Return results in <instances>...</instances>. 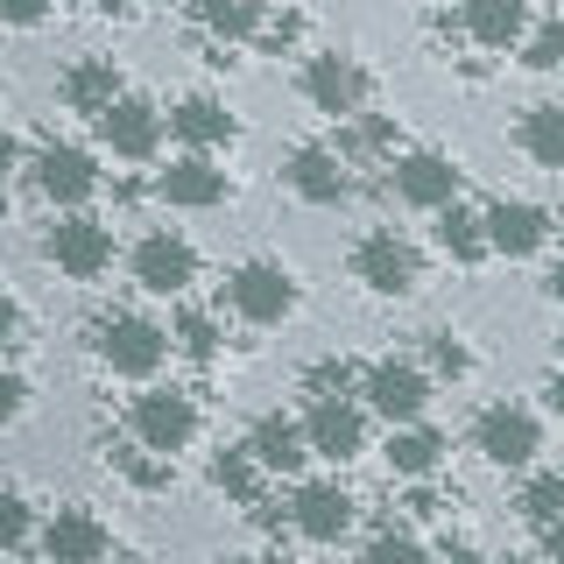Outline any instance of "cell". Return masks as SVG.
<instances>
[{
    "label": "cell",
    "mask_w": 564,
    "mask_h": 564,
    "mask_svg": "<svg viewBox=\"0 0 564 564\" xmlns=\"http://www.w3.org/2000/svg\"><path fill=\"white\" fill-rule=\"evenodd\" d=\"M50 8H57V0H0V22H8V29H35Z\"/></svg>",
    "instance_id": "37"
},
{
    "label": "cell",
    "mask_w": 564,
    "mask_h": 564,
    "mask_svg": "<svg viewBox=\"0 0 564 564\" xmlns=\"http://www.w3.org/2000/svg\"><path fill=\"white\" fill-rule=\"evenodd\" d=\"M29 184H35V198L50 212H78V205L99 198V163H93V149H78V141H50V149L29 155Z\"/></svg>",
    "instance_id": "5"
},
{
    "label": "cell",
    "mask_w": 564,
    "mask_h": 564,
    "mask_svg": "<svg viewBox=\"0 0 564 564\" xmlns=\"http://www.w3.org/2000/svg\"><path fill=\"white\" fill-rule=\"evenodd\" d=\"M43 254H50V269H57L64 282H99L106 269H113V226L93 219V212H57L50 219V234H43Z\"/></svg>",
    "instance_id": "2"
},
{
    "label": "cell",
    "mask_w": 564,
    "mask_h": 564,
    "mask_svg": "<svg viewBox=\"0 0 564 564\" xmlns=\"http://www.w3.org/2000/svg\"><path fill=\"white\" fill-rule=\"evenodd\" d=\"M226 311H234L240 325L269 332L282 317H296V275L282 269V261H240V269L226 275Z\"/></svg>",
    "instance_id": "4"
},
{
    "label": "cell",
    "mask_w": 564,
    "mask_h": 564,
    "mask_svg": "<svg viewBox=\"0 0 564 564\" xmlns=\"http://www.w3.org/2000/svg\"><path fill=\"white\" fill-rule=\"evenodd\" d=\"M487 240H494V254L529 261V254H543V247H551V212L529 205V198H494L487 205Z\"/></svg>",
    "instance_id": "17"
},
{
    "label": "cell",
    "mask_w": 564,
    "mask_h": 564,
    "mask_svg": "<svg viewBox=\"0 0 564 564\" xmlns=\"http://www.w3.org/2000/svg\"><path fill=\"white\" fill-rule=\"evenodd\" d=\"M352 282H360L367 296H410L423 282V254L410 234H395V226H375V234L352 240Z\"/></svg>",
    "instance_id": "3"
},
{
    "label": "cell",
    "mask_w": 564,
    "mask_h": 564,
    "mask_svg": "<svg viewBox=\"0 0 564 564\" xmlns=\"http://www.w3.org/2000/svg\"><path fill=\"white\" fill-rule=\"evenodd\" d=\"M516 508L529 529H564V473H529Z\"/></svg>",
    "instance_id": "28"
},
{
    "label": "cell",
    "mask_w": 564,
    "mask_h": 564,
    "mask_svg": "<svg viewBox=\"0 0 564 564\" xmlns=\"http://www.w3.org/2000/svg\"><path fill=\"white\" fill-rule=\"evenodd\" d=\"M360 395H367V410H375L381 423H416L423 410H431V367H416V360H375L360 375Z\"/></svg>",
    "instance_id": "12"
},
{
    "label": "cell",
    "mask_w": 564,
    "mask_h": 564,
    "mask_svg": "<svg viewBox=\"0 0 564 564\" xmlns=\"http://www.w3.org/2000/svg\"><path fill=\"white\" fill-rule=\"evenodd\" d=\"M543 395H551V416L564 423V367H557V375H551V388H543Z\"/></svg>",
    "instance_id": "40"
},
{
    "label": "cell",
    "mask_w": 564,
    "mask_h": 564,
    "mask_svg": "<svg viewBox=\"0 0 564 564\" xmlns=\"http://www.w3.org/2000/svg\"><path fill=\"white\" fill-rule=\"evenodd\" d=\"M388 141H395V128H388V120H381V113H352V134L339 141V149L352 155V163H360V155H381V149H388Z\"/></svg>",
    "instance_id": "34"
},
{
    "label": "cell",
    "mask_w": 564,
    "mask_h": 564,
    "mask_svg": "<svg viewBox=\"0 0 564 564\" xmlns=\"http://www.w3.org/2000/svg\"><path fill=\"white\" fill-rule=\"evenodd\" d=\"M458 29L480 50H522L536 22H529V0H466V8H458Z\"/></svg>",
    "instance_id": "21"
},
{
    "label": "cell",
    "mask_w": 564,
    "mask_h": 564,
    "mask_svg": "<svg viewBox=\"0 0 564 564\" xmlns=\"http://www.w3.org/2000/svg\"><path fill=\"white\" fill-rule=\"evenodd\" d=\"M282 184L304 205H346L352 198V155L325 149V141H304V149H290V163H282Z\"/></svg>",
    "instance_id": "16"
},
{
    "label": "cell",
    "mask_w": 564,
    "mask_h": 564,
    "mask_svg": "<svg viewBox=\"0 0 564 564\" xmlns=\"http://www.w3.org/2000/svg\"><path fill=\"white\" fill-rule=\"evenodd\" d=\"M149 8H170V0H149Z\"/></svg>",
    "instance_id": "44"
},
{
    "label": "cell",
    "mask_w": 564,
    "mask_h": 564,
    "mask_svg": "<svg viewBox=\"0 0 564 564\" xmlns=\"http://www.w3.org/2000/svg\"><path fill=\"white\" fill-rule=\"evenodd\" d=\"M128 275L149 296H184L191 282H198V247H191L184 234H141L134 254H128Z\"/></svg>",
    "instance_id": "14"
},
{
    "label": "cell",
    "mask_w": 564,
    "mask_h": 564,
    "mask_svg": "<svg viewBox=\"0 0 564 564\" xmlns=\"http://www.w3.org/2000/svg\"><path fill=\"white\" fill-rule=\"evenodd\" d=\"M170 134L184 141V149H234L240 141V120L226 113V99H212V93H191V99H176L170 106Z\"/></svg>",
    "instance_id": "20"
},
{
    "label": "cell",
    "mask_w": 564,
    "mask_h": 564,
    "mask_svg": "<svg viewBox=\"0 0 564 564\" xmlns=\"http://www.w3.org/2000/svg\"><path fill=\"white\" fill-rule=\"evenodd\" d=\"M93 128H99L106 155H120V163H149V155L163 149V134H170V113L155 99H141V93H120Z\"/></svg>",
    "instance_id": "9"
},
{
    "label": "cell",
    "mask_w": 564,
    "mask_h": 564,
    "mask_svg": "<svg viewBox=\"0 0 564 564\" xmlns=\"http://www.w3.org/2000/svg\"><path fill=\"white\" fill-rule=\"evenodd\" d=\"M473 452H480L487 466H501V473L536 466V452H543L536 410H522V402H487V410L473 416Z\"/></svg>",
    "instance_id": "6"
},
{
    "label": "cell",
    "mask_w": 564,
    "mask_h": 564,
    "mask_svg": "<svg viewBox=\"0 0 564 564\" xmlns=\"http://www.w3.org/2000/svg\"><path fill=\"white\" fill-rule=\"evenodd\" d=\"M35 557H43V564H106V557H113V529H106L85 501H70V508H57V516L43 522Z\"/></svg>",
    "instance_id": "13"
},
{
    "label": "cell",
    "mask_w": 564,
    "mask_h": 564,
    "mask_svg": "<svg viewBox=\"0 0 564 564\" xmlns=\"http://www.w3.org/2000/svg\"><path fill=\"white\" fill-rule=\"evenodd\" d=\"M360 551H367V557H388V551H395V557H410V551H423V536H416V529L395 516V522L367 529V536H360Z\"/></svg>",
    "instance_id": "33"
},
{
    "label": "cell",
    "mask_w": 564,
    "mask_h": 564,
    "mask_svg": "<svg viewBox=\"0 0 564 564\" xmlns=\"http://www.w3.org/2000/svg\"><path fill=\"white\" fill-rule=\"evenodd\" d=\"M128 437L149 452H191V437H198V395H184V388H149V395L128 402Z\"/></svg>",
    "instance_id": "7"
},
{
    "label": "cell",
    "mask_w": 564,
    "mask_h": 564,
    "mask_svg": "<svg viewBox=\"0 0 564 564\" xmlns=\"http://www.w3.org/2000/svg\"><path fill=\"white\" fill-rule=\"evenodd\" d=\"M261 43H269V50H282V43H296V14H275V22L261 29Z\"/></svg>",
    "instance_id": "39"
},
{
    "label": "cell",
    "mask_w": 564,
    "mask_h": 564,
    "mask_svg": "<svg viewBox=\"0 0 564 564\" xmlns=\"http://www.w3.org/2000/svg\"><path fill=\"white\" fill-rule=\"evenodd\" d=\"M170 332H176V352H184V360H212V352H219V325H212L205 311H184Z\"/></svg>",
    "instance_id": "31"
},
{
    "label": "cell",
    "mask_w": 564,
    "mask_h": 564,
    "mask_svg": "<svg viewBox=\"0 0 564 564\" xmlns=\"http://www.w3.org/2000/svg\"><path fill=\"white\" fill-rule=\"evenodd\" d=\"M29 410V375H22V360H8V375H0V423H22Z\"/></svg>",
    "instance_id": "36"
},
{
    "label": "cell",
    "mask_w": 564,
    "mask_h": 564,
    "mask_svg": "<svg viewBox=\"0 0 564 564\" xmlns=\"http://www.w3.org/2000/svg\"><path fill=\"white\" fill-rule=\"evenodd\" d=\"M113 466H120V480H134V487H170V452H149V445H134V452H113Z\"/></svg>",
    "instance_id": "30"
},
{
    "label": "cell",
    "mask_w": 564,
    "mask_h": 564,
    "mask_svg": "<svg viewBox=\"0 0 564 564\" xmlns=\"http://www.w3.org/2000/svg\"><path fill=\"white\" fill-rule=\"evenodd\" d=\"M437 219V247L458 261V269H473V261H487L494 254V240H487V212H466V205H445V212H431Z\"/></svg>",
    "instance_id": "25"
},
{
    "label": "cell",
    "mask_w": 564,
    "mask_h": 564,
    "mask_svg": "<svg viewBox=\"0 0 564 564\" xmlns=\"http://www.w3.org/2000/svg\"><path fill=\"white\" fill-rule=\"evenodd\" d=\"M198 29L212 43H247L269 29V14H261V0H198Z\"/></svg>",
    "instance_id": "26"
},
{
    "label": "cell",
    "mask_w": 564,
    "mask_h": 564,
    "mask_svg": "<svg viewBox=\"0 0 564 564\" xmlns=\"http://www.w3.org/2000/svg\"><path fill=\"white\" fill-rule=\"evenodd\" d=\"M93 14H128V0H85Z\"/></svg>",
    "instance_id": "43"
},
{
    "label": "cell",
    "mask_w": 564,
    "mask_h": 564,
    "mask_svg": "<svg viewBox=\"0 0 564 564\" xmlns=\"http://www.w3.org/2000/svg\"><path fill=\"white\" fill-rule=\"evenodd\" d=\"M247 452H254L269 473H290V480H296V473H304L311 458H317V452H311V431H304V416H282V410L254 416V431H247Z\"/></svg>",
    "instance_id": "19"
},
{
    "label": "cell",
    "mask_w": 564,
    "mask_h": 564,
    "mask_svg": "<svg viewBox=\"0 0 564 564\" xmlns=\"http://www.w3.org/2000/svg\"><path fill=\"white\" fill-rule=\"evenodd\" d=\"M120 93H128V85H120V64H113V57H78V64L57 78L64 113H85V120H99Z\"/></svg>",
    "instance_id": "22"
},
{
    "label": "cell",
    "mask_w": 564,
    "mask_h": 564,
    "mask_svg": "<svg viewBox=\"0 0 564 564\" xmlns=\"http://www.w3.org/2000/svg\"><path fill=\"white\" fill-rule=\"evenodd\" d=\"M29 543H35V508H29L14 487H0V551H8V557H22Z\"/></svg>",
    "instance_id": "29"
},
{
    "label": "cell",
    "mask_w": 564,
    "mask_h": 564,
    "mask_svg": "<svg viewBox=\"0 0 564 564\" xmlns=\"http://www.w3.org/2000/svg\"><path fill=\"white\" fill-rule=\"evenodd\" d=\"M261 473H269V466H261L247 445H234V452L212 458V487H219L226 501H240V508H261Z\"/></svg>",
    "instance_id": "27"
},
{
    "label": "cell",
    "mask_w": 564,
    "mask_h": 564,
    "mask_svg": "<svg viewBox=\"0 0 564 564\" xmlns=\"http://www.w3.org/2000/svg\"><path fill=\"white\" fill-rule=\"evenodd\" d=\"M388 198L410 212H445L458 198V163L437 149H402L388 155Z\"/></svg>",
    "instance_id": "10"
},
{
    "label": "cell",
    "mask_w": 564,
    "mask_h": 564,
    "mask_svg": "<svg viewBox=\"0 0 564 564\" xmlns=\"http://www.w3.org/2000/svg\"><path fill=\"white\" fill-rule=\"evenodd\" d=\"M522 64H529V70H557V64H564V22H536V29H529Z\"/></svg>",
    "instance_id": "32"
},
{
    "label": "cell",
    "mask_w": 564,
    "mask_h": 564,
    "mask_svg": "<svg viewBox=\"0 0 564 564\" xmlns=\"http://www.w3.org/2000/svg\"><path fill=\"white\" fill-rule=\"evenodd\" d=\"M536 543H543L551 557H564V529H536Z\"/></svg>",
    "instance_id": "41"
},
{
    "label": "cell",
    "mask_w": 564,
    "mask_h": 564,
    "mask_svg": "<svg viewBox=\"0 0 564 564\" xmlns=\"http://www.w3.org/2000/svg\"><path fill=\"white\" fill-rule=\"evenodd\" d=\"M332 388H352V367L346 360H317L311 367V395H332Z\"/></svg>",
    "instance_id": "38"
},
{
    "label": "cell",
    "mask_w": 564,
    "mask_h": 564,
    "mask_svg": "<svg viewBox=\"0 0 564 564\" xmlns=\"http://www.w3.org/2000/svg\"><path fill=\"white\" fill-rule=\"evenodd\" d=\"M155 198L176 205V212H212V205H226V170L212 163L205 149H191V155H176V163L155 176Z\"/></svg>",
    "instance_id": "18"
},
{
    "label": "cell",
    "mask_w": 564,
    "mask_h": 564,
    "mask_svg": "<svg viewBox=\"0 0 564 564\" xmlns=\"http://www.w3.org/2000/svg\"><path fill=\"white\" fill-rule=\"evenodd\" d=\"M543 290H551V304L564 311V261H557V269H551V282H543Z\"/></svg>",
    "instance_id": "42"
},
{
    "label": "cell",
    "mask_w": 564,
    "mask_h": 564,
    "mask_svg": "<svg viewBox=\"0 0 564 564\" xmlns=\"http://www.w3.org/2000/svg\"><path fill=\"white\" fill-rule=\"evenodd\" d=\"M85 339H93V360L106 367V375H120V381H155V375H163V360L176 352V332L155 325V317H141V311L93 317Z\"/></svg>",
    "instance_id": "1"
},
{
    "label": "cell",
    "mask_w": 564,
    "mask_h": 564,
    "mask_svg": "<svg viewBox=\"0 0 564 564\" xmlns=\"http://www.w3.org/2000/svg\"><path fill=\"white\" fill-rule=\"evenodd\" d=\"M367 395L352 402L346 388H332V395H311V410H304V431H311V452L317 458H332V466H346V458H360L367 452Z\"/></svg>",
    "instance_id": "11"
},
{
    "label": "cell",
    "mask_w": 564,
    "mask_h": 564,
    "mask_svg": "<svg viewBox=\"0 0 564 564\" xmlns=\"http://www.w3.org/2000/svg\"><path fill=\"white\" fill-rule=\"evenodd\" d=\"M516 149L536 170L564 176V99H536V106H529V113L516 120Z\"/></svg>",
    "instance_id": "24"
},
{
    "label": "cell",
    "mask_w": 564,
    "mask_h": 564,
    "mask_svg": "<svg viewBox=\"0 0 564 564\" xmlns=\"http://www.w3.org/2000/svg\"><path fill=\"white\" fill-rule=\"evenodd\" d=\"M352 522H360V501L339 487V480H296L290 494V529L317 551H332V543H352Z\"/></svg>",
    "instance_id": "8"
},
{
    "label": "cell",
    "mask_w": 564,
    "mask_h": 564,
    "mask_svg": "<svg viewBox=\"0 0 564 564\" xmlns=\"http://www.w3.org/2000/svg\"><path fill=\"white\" fill-rule=\"evenodd\" d=\"M296 85H304V99H311L325 120H352V113L367 106V70L352 64V57H339V50H317V57H304Z\"/></svg>",
    "instance_id": "15"
},
{
    "label": "cell",
    "mask_w": 564,
    "mask_h": 564,
    "mask_svg": "<svg viewBox=\"0 0 564 564\" xmlns=\"http://www.w3.org/2000/svg\"><path fill=\"white\" fill-rule=\"evenodd\" d=\"M423 352H431V375H437V381H466V375H473V352L458 346L452 332H431V346H423Z\"/></svg>",
    "instance_id": "35"
},
{
    "label": "cell",
    "mask_w": 564,
    "mask_h": 564,
    "mask_svg": "<svg viewBox=\"0 0 564 564\" xmlns=\"http://www.w3.org/2000/svg\"><path fill=\"white\" fill-rule=\"evenodd\" d=\"M445 431H431V423H388V473L395 480H431L437 466H445Z\"/></svg>",
    "instance_id": "23"
}]
</instances>
